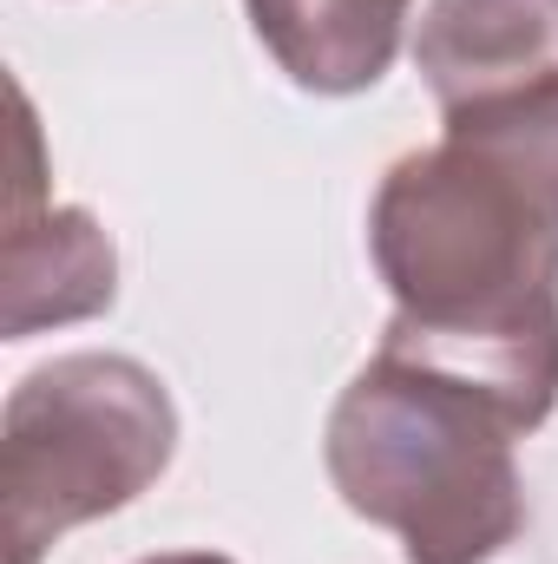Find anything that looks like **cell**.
<instances>
[{
  "label": "cell",
  "mask_w": 558,
  "mask_h": 564,
  "mask_svg": "<svg viewBox=\"0 0 558 564\" xmlns=\"http://www.w3.org/2000/svg\"><path fill=\"white\" fill-rule=\"evenodd\" d=\"M13 106H20V177H13V204H7V308H0V328H7V341H26L40 328L106 315L119 295V250L93 210L40 197V126H33L26 93H13Z\"/></svg>",
  "instance_id": "cell-4"
},
{
  "label": "cell",
  "mask_w": 558,
  "mask_h": 564,
  "mask_svg": "<svg viewBox=\"0 0 558 564\" xmlns=\"http://www.w3.org/2000/svg\"><path fill=\"white\" fill-rule=\"evenodd\" d=\"M139 564H237L224 552H158V558H139Z\"/></svg>",
  "instance_id": "cell-7"
},
{
  "label": "cell",
  "mask_w": 558,
  "mask_h": 564,
  "mask_svg": "<svg viewBox=\"0 0 558 564\" xmlns=\"http://www.w3.org/2000/svg\"><path fill=\"white\" fill-rule=\"evenodd\" d=\"M178 453L171 388L132 355H53L7 394V564L144 499Z\"/></svg>",
  "instance_id": "cell-3"
},
{
  "label": "cell",
  "mask_w": 558,
  "mask_h": 564,
  "mask_svg": "<svg viewBox=\"0 0 558 564\" xmlns=\"http://www.w3.org/2000/svg\"><path fill=\"white\" fill-rule=\"evenodd\" d=\"M519 433L493 394L375 355L329 408V479L342 506L408 545V564H500L526 532Z\"/></svg>",
  "instance_id": "cell-2"
},
{
  "label": "cell",
  "mask_w": 558,
  "mask_h": 564,
  "mask_svg": "<svg viewBox=\"0 0 558 564\" xmlns=\"http://www.w3.org/2000/svg\"><path fill=\"white\" fill-rule=\"evenodd\" d=\"M415 66L440 119L558 86V0H427Z\"/></svg>",
  "instance_id": "cell-5"
},
{
  "label": "cell",
  "mask_w": 558,
  "mask_h": 564,
  "mask_svg": "<svg viewBox=\"0 0 558 564\" xmlns=\"http://www.w3.org/2000/svg\"><path fill=\"white\" fill-rule=\"evenodd\" d=\"M250 33L315 99H355L388 79L415 0H244Z\"/></svg>",
  "instance_id": "cell-6"
},
{
  "label": "cell",
  "mask_w": 558,
  "mask_h": 564,
  "mask_svg": "<svg viewBox=\"0 0 558 564\" xmlns=\"http://www.w3.org/2000/svg\"><path fill=\"white\" fill-rule=\"evenodd\" d=\"M368 257L395 295L388 355L493 394L526 433L558 408V197L513 158L447 132L388 164Z\"/></svg>",
  "instance_id": "cell-1"
}]
</instances>
